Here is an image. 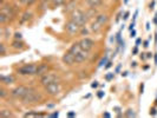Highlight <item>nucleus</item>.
Returning a JSON list of instances; mask_svg holds the SVG:
<instances>
[{"mask_svg": "<svg viewBox=\"0 0 157 118\" xmlns=\"http://www.w3.org/2000/svg\"><path fill=\"white\" fill-rule=\"evenodd\" d=\"M119 70H121V65H118L117 67H116V71H115V72H116V73H118V72H119Z\"/></svg>", "mask_w": 157, "mask_h": 118, "instance_id": "nucleus-45", "label": "nucleus"}, {"mask_svg": "<svg viewBox=\"0 0 157 118\" xmlns=\"http://www.w3.org/2000/svg\"><path fill=\"white\" fill-rule=\"evenodd\" d=\"M78 43H79V45L82 46V48H83V50H86V51H91L94 46V41L92 39H90V38H87V37L80 39Z\"/></svg>", "mask_w": 157, "mask_h": 118, "instance_id": "nucleus-8", "label": "nucleus"}, {"mask_svg": "<svg viewBox=\"0 0 157 118\" xmlns=\"http://www.w3.org/2000/svg\"><path fill=\"white\" fill-rule=\"evenodd\" d=\"M65 1H66V0H52V1H51V4H52V6H53V7H58V6L64 5V4H65Z\"/></svg>", "mask_w": 157, "mask_h": 118, "instance_id": "nucleus-23", "label": "nucleus"}, {"mask_svg": "<svg viewBox=\"0 0 157 118\" xmlns=\"http://www.w3.org/2000/svg\"><path fill=\"white\" fill-rule=\"evenodd\" d=\"M91 33V30H90V27L89 26H83L82 29H80V31H79V36H89Z\"/></svg>", "mask_w": 157, "mask_h": 118, "instance_id": "nucleus-20", "label": "nucleus"}, {"mask_svg": "<svg viewBox=\"0 0 157 118\" xmlns=\"http://www.w3.org/2000/svg\"><path fill=\"white\" fill-rule=\"evenodd\" d=\"M67 116H69V117H75V116H76V112H69Z\"/></svg>", "mask_w": 157, "mask_h": 118, "instance_id": "nucleus-44", "label": "nucleus"}, {"mask_svg": "<svg viewBox=\"0 0 157 118\" xmlns=\"http://www.w3.org/2000/svg\"><path fill=\"white\" fill-rule=\"evenodd\" d=\"M37 116H44V113H38V112H27L24 115V117H37Z\"/></svg>", "mask_w": 157, "mask_h": 118, "instance_id": "nucleus-26", "label": "nucleus"}, {"mask_svg": "<svg viewBox=\"0 0 157 118\" xmlns=\"http://www.w3.org/2000/svg\"><path fill=\"white\" fill-rule=\"evenodd\" d=\"M50 117H58L59 116V112H53V113H51V115H48Z\"/></svg>", "mask_w": 157, "mask_h": 118, "instance_id": "nucleus-38", "label": "nucleus"}, {"mask_svg": "<svg viewBox=\"0 0 157 118\" xmlns=\"http://www.w3.org/2000/svg\"><path fill=\"white\" fill-rule=\"evenodd\" d=\"M66 1H73V0H66Z\"/></svg>", "mask_w": 157, "mask_h": 118, "instance_id": "nucleus-57", "label": "nucleus"}, {"mask_svg": "<svg viewBox=\"0 0 157 118\" xmlns=\"http://www.w3.org/2000/svg\"><path fill=\"white\" fill-rule=\"evenodd\" d=\"M86 14H87V17H89V19H91V18L96 17L97 14H98L97 8H90V7H89V10L86 11Z\"/></svg>", "mask_w": 157, "mask_h": 118, "instance_id": "nucleus-22", "label": "nucleus"}, {"mask_svg": "<svg viewBox=\"0 0 157 118\" xmlns=\"http://www.w3.org/2000/svg\"><path fill=\"white\" fill-rule=\"evenodd\" d=\"M94 20L98 21L102 26H104V25H106L108 21H109V16L108 14H104V13H98L97 16L94 17Z\"/></svg>", "mask_w": 157, "mask_h": 118, "instance_id": "nucleus-12", "label": "nucleus"}, {"mask_svg": "<svg viewBox=\"0 0 157 118\" xmlns=\"http://www.w3.org/2000/svg\"><path fill=\"white\" fill-rule=\"evenodd\" d=\"M82 50H83V48H82V46L79 45V43H73V44L71 45L70 48H69V51H70V52H72L75 55H77V53H79Z\"/></svg>", "mask_w": 157, "mask_h": 118, "instance_id": "nucleus-19", "label": "nucleus"}, {"mask_svg": "<svg viewBox=\"0 0 157 118\" xmlns=\"http://www.w3.org/2000/svg\"><path fill=\"white\" fill-rule=\"evenodd\" d=\"M150 115H152V116H155V115H157L156 108H152V109H150Z\"/></svg>", "mask_w": 157, "mask_h": 118, "instance_id": "nucleus-33", "label": "nucleus"}, {"mask_svg": "<svg viewBox=\"0 0 157 118\" xmlns=\"http://www.w3.org/2000/svg\"><path fill=\"white\" fill-rule=\"evenodd\" d=\"M149 29H150V24L148 23V24H147V30H149Z\"/></svg>", "mask_w": 157, "mask_h": 118, "instance_id": "nucleus-53", "label": "nucleus"}, {"mask_svg": "<svg viewBox=\"0 0 157 118\" xmlns=\"http://www.w3.org/2000/svg\"><path fill=\"white\" fill-rule=\"evenodd\" d=\"M11 47L13 50H21L25 47V44H24L23 40H19V39H14L12 43H11Z\"/></svg>", "mask_w": 157, "mask_h": 118, "instance_id": "nucleus-18", "label": "nucleus"}, {"mask_svg": "<svg viewBox=\"0 0 157 118\" xmlns=\"http://www.w3.org/2000/svg\"><path fill=\"white\" fill-rule=\"evenodd\" d=\"M103 117H110V113H108V112H105V113L103 115Z\"/></svg>", "mask_w": 157, "mask_h": 118, "instance_id": "nucleus-48", "label": "nucleus"}, {"mask_svg": "<svg viewBox=\"0 0 157 118\" xmlns=\"http://www.w3.org/2000/svg\"><path fill=\"white\" fill-rule=\"evenodd\" d=\"M38 65L37 64H25L17 69V73L20 76H34L37 74Z\"/></svg>", "mask_w": 157, "mask_h": 118, "instance_id": "nucleus-3", "label": "nucleus"}, {"mask_svg": "<svg viewBox=\"0 0 157 118\" xmlns=\"http://www.w3.org/2000/svg\"><path fill=\"white\" fill-rule=\"evenodd\" d=\"M142 43V39L141 38H138V39L136 40V46H140V44Z\"/></svg>", "mask_w": 157, "mask_h": 118, "instance_id": "nucleus-43", "label": "nucleus"}, {"mask_svg": "<svg viewBox=\"0 0 157 118\" xmlns=\"http://www.w3.org/2000/svg\"><path fill=\"white\" fill-rule=\"evenodd\" d=\"M77 8V2L76 0L73 1H66V6H65V12L66 13H71L72 11H75Z\"/></svg>", "mask_w": 157, "mask_h": 118, "instance_id": "nucleus-17", "label": "nucleus"}, {"mask_svg": "<svg viewBox=\"0 0 157 118\" xmlns=\"http://www.w3.org/2000/svg\"><path fill=\"white\" fill-rule=\"evenodd\" d=\"M0 48H1V52H0V55H6V47H5V44H0Z\"/></svg>", "mask_w": 157, "mask_h": 118, "instance_id": "nucleus-30", "label": "nucleus"}, {"mask_svg": "<svg viewBox=\"0 0 157 118\" xmlns=\"http://www.w3.org/2000/svg\"><path fill=\"white\" fill-rule=\"evenodd\" d=\"M14 39L21 40V39H23V34H21L20 32H16V33H14Z\"/></svg>", "mask_w": 157, "mask_h": 118, "instance_id": "nucleus-31", "label": "nucleus"}, {"mask_svg": "<svg viewBox=\"0 0 157 118\" xmlns=\"http://www.w3.org/2000/svg\"><path fill=\"white\" fill-rule=\"evenodd\" d=\"M6 96H7V91H6L4 87H1V89H0V97H1V98H5Z\"/></svg>", "mask_w": 157, "mask_h": 118, "instance_id": "nucleus-29", "label": "nucleus"}, {"mask_svg": "<svg viewBox=\"0 0 157 118\" xmlns=\"http://www.w3.org/2000/svg\"><path fill=\"white\" fill-rule=\"evenodd\" d=\"M137 52H138V46H135V48L132 50V55H137Z\"/></svg>", "mask_w": 157, "mask_h": 118, "instance_id": "nucleus-41", "label": "nucleus"}, {"mask_svg": "<svg viewBox=\"0 0 157 118\" xmlns=\"http://www.w3.org/2000/svg\"><path fill=\"white\" fill-rule=\"evenodd\" d=\"M111 66H112V62H108V63H106V65H105V69L108 70V69H110Z\"/></svg>", "mask_w": 157, "mask_h": 118, "instance_id": "nucleus-35", "label": "nucleus"}, {"mask_svg": "<svg viewBox=\"0 0 157 118\" xmlns=\"http://www.w3.org/2000/svg\"><path fill=\"white\" fill-rule=\"evenodd\" d=\"M128 1H129V0H124V2H125V4L128 2Z\"/></svg>", "mask_w": 157, "mask_h": 118, "instance_id": "nucleus-55", "label": "nucleus"}, {"mask_svg": "<svg viewBox=\"0 0 157 118\" xmlns=\"http://www.w3.org/2000/svg\"><path fill=\"white\" fill-rule=\"evenodd\" d=\"M0 117H1V118L13 117V113L11 112V110H1V111H0Z\"/></svg>", "mask_w": 157, "mask_h": 118, "instance_id": "nucleus-21", "label": "nucleus"}, {"mask_svg": "<svg viewBox=\"0 0 157 118\" xmlns=\"http://www.w3.org/2000/svg\"><path fill=\"white\" fill-rule=\"evenodd\" d=\"M43 99V96L40 92H38L36 89L30 87L27 93L24 96V98L21 99V102L24 104H34V103H38Z\"/></svg>", "mask_w": 157, "mask_h": 118, "instance_id": "nucleus-2", "label": "nucleus"}, {"mask_svg": "<svg viewBox=\"0 0 157 118\" xmlns=\"http://www.w3.org/2000/svg\"><path fill=\"white\" fill-rule=\"evenodd\" d=\"M62 60H63L64 64H66V65H69V66H72L73 64H76V55H73L72 52H70V51H67V52L62 57Z\"/></svg>", "mask_w": 157, "mask_h": 118, "instance_id": "nucleus-9", "label": "nucleus"}, {"mask_svg": "<svg viewBox=\"0 0 157 118\" xmlns=\"http://www.w3.org/2000/svg\"><path fill=\"white\" fill-rule=\"evenodd\" d=\"M141 59H143V60H145V59H147V57L144 55V53H142L141 55Z\"/></svg>", "mask_w": 157, "mask_h": 118, "instance_id": "nucleus-46", "label": "nucleus"}, {"mask_svg": "<svg viewBox=\"0 0 157 118\" xmlns=\"http://www.w3.org/2000/svg\"><path fill=\"white\" fill-rule=\"evenodd\" d=\"M155 105H157V99H156V102H155Z\"/></svg>", "mask_w": 157, "mask_h": 118, "instance_id": "nucleus-56", "label": "nucleus"}, {"mask_svg": "<svg viewBox=\"0 0 157 118\" xmlns=\"http://www.w3.org/2000/svg\"><path fill=\"white\" fill-rule=\"evenodd\" d=\"M108 63V55H104V58H103L102 60L99 62V64H98V67H102V66H104V64Z\"/></svg>", "mask_w": 157, "mask_h": 118, "instance_id": "nucleus-28", "label": "nucleus"}, {"mask_svg": "<svg viewBox=\"0 0 157 118\" xmlns=\"http://www.w3.org/2000/svg\"><path fill=\"white\" fill-rule=\"evenodd\" d=\"M32 17V13H30V12H25L23 14V18L20 19V23H25V21H27L29 19H31Z\"/></svg>", "mask_w": 157, "mask_h": 118, "instance_id": "nucleus-24", "label": "nucleus"}, {"mask_svg": "<svg viewBox=\"0 0 157 118\" xmlns=\"http://www.w3.org/2000/svg\"><path fill=\"white\" fill-rule=\"evenodd\" d=\"M147 58H151V57H152V55H151V53H147Z\"/></svg>", "mask_w": 157, "mask_h": 118, "instance_id": "nucleus-52", "label": "nucleus"}, {"mask_svg": "<svg viewBox=\"0 0 157 118\" xmlns=\"http://www.w3.org/2000/svg\"><path fill=\"white\" fill-rule=\"evenodd\" d=\"M129 14H130L129 12H125V13H124V17H123V20H126V19H129Z\"/></svg>", "mask_w": 157, "mask_h": 118, "instance_id": "nucleus-39", "label": "nucleus"}, {"mask_svg": "<svg viewBox=\"0 0 157 118\" xmlns=\"http://www.w3.org/2000/svg\"><path fill=\"white\" fill-rule=\"evenodd\" d=\"M90 58V51H86V50H82L79 53L76 55V63L80 64L84 63L85 60H87Z\"/></svg>", "mask_w": 157, "mask_h": 118, "instance_id": "nucleus-10", "label": "nucleus"}, {"mask_svg": "<svg viewBox=\"0 0 157 118\" xmlns=\"http://www.w3.org/2000/svg\"><path fill=\"white\" fill-rule=\"evenodd\" d=\"M98 85H99V84H98V82H94V83L91 84V87L96 89V87H98Z\"/></svg>", "mask_w": 157, "mask_h": 118, "instance_id": "nucleus-37", "label": "nucleus"}, {"mask_svg": "<svg viewBox=\"0 0 157 118\" xmlns=\"http://www.w3.org/2000/svg\"><path fill=\"white\" fill-rule=\"evenodd\" d=\"M45 89V92L50 96H57L60 91V86H59V82H53V83H50L47 84L46 86H44Z\"/></svg>", "mask_w": 157, "mask_h": 118, "instance_id": "nucleus-7", "label": "nucleus"}, {"mask_svg": "<svg viewBox=\"0 0 157 118\" xmlns=\"http://www.w3.org/2000/svg\"><path fill=\"white\" fill-rule=\"evenodd\" d=\"M143 44H144V45H143V46H144V48H148V47H149V41H148V40H145Z\"/></svg>", "mask_w": 157, "mask_h": 118, "instance_id": "nucleus-40", "label": "nucleus"}, {"mask_svg": "<svg viewBox=\"0 0 157 118\" xmlns=\"http://www.w3.org/2000/svg\"><path fill=\"white\" fill-rule=\"evenodd\" d=\"M130 37H131V38H135V37H136V30H132V31H131V33H130Z\"/></svg>", "mask_w": 157, "mask_h": 118, "instance_id": "nucleus-36", "label": "nucleus"}, {"mask_svg": "<svg viewBox=\"0 0 157 118\" xmlns=\"http://www.w3.org/2000/svg\"><path fill=\"white\" fill-rule=\"evenodd\" d=\"M29 89H30V87L25 86V85H19V86L12 89V90H11V92H10V94H11L13 98H16V99H20V101H21V99L24 98V96L27 93Z\"/></svg>", "mask_w": 157, "mask_h": 118, "instance_id": "nucleus-4", "label": "nucleus"}, {"mask_svg": "<svg viewBox=\"0 0 157 118\" xmlns=\"http://www.w3.org/2000/svg\"><path fill=\"white\" fill-rule=\"evenodd\" d=\"M8 20H10V18H8L6 14H4V13H0V23H1V25H5V24L8 21Z\"/></svg>", "mask_w": 157, "mask_h": 118, "instance_id": "nucleus-25", "label": "nucleus"}, {"mask_svg": "<svg viewBox=\"0 0 157 118\" xmlns=\"http://www.w3.org/2000/svg\"><path fill=\"white\" fill-rule=\"evenodd\" d=\"M154 6H155V1H152V2H151V4H150V8H151V10H152V8H154Z\"/></svg>", "mask_w": 157, "mask_h": 118, "instance_id": "nucleus-47", "label": "nucleus"}, {"mask_svg": "<svg viewBox=\"0 0 157 118\" xmlns=\"http://www.w3.org/2000/svg\"><path fill=\"white\" fill-rule=\"evenodd\" d=\"M0 13H4V14H6V16L11 19L12 17H13V8H12V6H5V5H1V11H0Z\"/></svg>", "mask_w": 157, "mask_h": 118, "instance_id": "nucleus-15", "label": "nucleus"}, {"mask_svg": "<svg viewBox=\"0 0 157 118\" xmlns=\"http://www.w3.org/2000/svg\"><path fill=\"white\" fill-rule=\"evenodd\" d=\"M115 1H116V0H115Z\"/></svg>", "mask_w": 157, "mask_h": 118, "instance_id": "nucleus-58", "label": "nucleus"}, {"mask_svg": "<svg viewBox=\"0 0 157 118\" xmlns=\"http://www.w3.org/2000/svg\"><path fill=\"white\" fill-rule=\"evenodd\" d=\"M97 96H98V98H103V97H104V91H98V92H97Z\"/></svg>", "mask_w": 157, "mask_h": 118, "instance_id": "nucleus-34", "label": "nucleus"}, {"mask_svg": "<svg viewBox=\"0 0 157 118\" xmlns=\"http://www.w3.org/2000/svg\"><path fill=\"white\" fill-rule=\"evenodd\" d=\"M122 76H123V77H126V76H128V72H122Z\"/></svg>", "mask_w": 157, "mask_h": 118, "instance_id": "nucleus-49", "label": "nucleus"}, {"mask_svg": "<svg viewBox=\"0 0 157 118\" xmlns=\"http://www.w3.org/2000/svg\"><path fill=\"white\" fill-rule=\"evenodd\" d=\"M70 19L71 20H73V21H76L80 27L85 26V25L89 23V20H90V19H89V17H87V14H86V12L82 11L80 8H76L75 11H72V12H71Z\"/></svg>", "mask_w": 157, "mask_h": 118, "instance_id": "nucleus-1", "label": "nucleus"}, {"mask_svg": "<svg viewBox=\"0 0 157 118\" xmlns=\"http://www.w3.org/2000/svg\"><path fill=\"white\" fill-rule=\"evenodd\" d=\"M113 76H115V73H109V74L105 76V79H106V80H111V79L113 78Z\"/></svg>", "mask_w": 157, "mask_h": 118, "instance_id": "nucleus-32", "label": "nucleus"}, {"mask_svg": "<svg viewBox=\"0 0 157 118\" xmlns=\"http://www.w3.org/2000/svg\"><path fill=\"white\" fill-rule=\"evenodd\" d=\"M50 71V66L47 64H39L38 65V70H37V74L36 76H44L45 73H47Z\"/></svg>", "mask_w": 157, "mask_h": 118, "instance_id": "nucleus-13", "label": "nucleus"}, {"mask_svg": "<svg viewBox=\"0 0 157 118\" xmlns=\"http://www.w3.org/2000/svg\"><path fill=\"white\" fill-rule=\"evenodd\" d=\"M134 29H135V21H132V23L130 24V27H129V30H130V31H132Z\"/></svg>", "mask_w": 157, "mask_h": 118, "instance_id": "nucleus-42", "label": "nucleus"}, {"mask_svg": "<svg viewBox=\"0 0 157 118\" xmlns=\"http://www.w3.org/2000/svg\"><path fill=\"white\" fill-rule=\"evenodd\" d=\"M53 82H59V77L56 73H53V72H47L44 76L40 77V84L43 86H46L47 84L53 83Z\"/></svg>", "mask_w": 157, "mask_h": 118, "instance_id": "nucleus-6", "label": "nucleus"}, {"mask_svg": "<svg viewBox=\"0 0 157 118\" xmlns=\"http://www.w3.org/2000/svg\"><path fill=\"white\" fill-rule=\"evenodd\" d=\"M90 8H98L103 5V0H85Z\"/></svg>", "mask_w": 157, "mask_h": 118, "instance_id": "nucleus-16", "label": "nucleus"}, {"mask_svg": "<svg viewBox=\"0 0 157 118\" xmlns=\"http://www.w3.org/2000/svg\"><path fill=\"white\" fill-rule=\"evenodd\" d=\"M115 110H116V112H119V111H121V109H119L118 106H116V108H115Z\"/></svg>", "mask_w": 157, "mask_h": 118, "instance_id": "nucleus-51", "label": "nucleus"}, {"mask_svg": "<svg viewBox=\"0 0 157 118\" xmlns=\"http://www.w3.org/2000/svg\"><path fill=\"white\" fill-rule=\"evenodd\" d=\"M155 65H157V53H155Z\"/></svg>", "mask_w": 157, "mask_h": 118, "instance_id": "nucleus-50", "label": "nucleus"}, {"mask_svg": "<svg viewBox=\"0 0 157 118\" xmlns=\"http://www.w3.org/2000/svg\"><path fill=\"white\" fill-rule=\"evenodd\" d=\"M90 30H91V32L92 33H98V32H101V30L103 29V26L101 25V24L98 23V21H96V20H92L91 21V24H90Z\"/></svg>", "mask_w": 157, "mask_h": 118, "instance_id": "nucleus-14", "label": "nucleus"}, {"mask_svg": "<svg viewBox=\"0 0 157 118\" xmlns=\"http://www.w3.org/2000/svg\"><path fill=\"white\" fill-rule=\"evenodd\" d=\"M0 80H1V83L4 84V85H11V84H13V83H16V77L13 76V74H7V76H1L0 77Z\"/></svg>", "mask_w": 157, "mask_h": 118, "instance_id": "nucleus-11", "label": "nucleus"}, {"mask_svg": "<svg viewBox=\"0 0 157 118\" xmlns=\"http://www.w3.org/2000/svg\"><path fill=\"white\" fill-rule=\"evenodd\" d=\"M80 26H79L78 24L76 23V21H73V20H71L69 19V21L65 24V31L67 34H70V36H76V34H79V31H80Z\"/></svg>", "mask_w": 157, "mask_h": 118, "instance_id": "nucleus-5", "label": "nucleus"}, {"mask_svg": "<svg viewBox=\"0 0 157 118\" xmlns=\"http://www.w3.org/2000/svg\"><path fill=\"white\" fill-rule=\"evenodd\" d=\"M125 116L126 117H136V113H135V111L132 109H129V110H126Z\"/></svg>", "mask_w": 157, "mask_h": 118, "instance_id": "nucleus-27", "label": "nucleus"}, {"mask_svg": "<svg viewBox=\"0 0 157 118\" xmlns=\"http://www.w3.org/2000/svg\"><path fill=\"white\" fill-rule=\"evenodd\" d=\"M4 2H5V0H1V5H4Z\"/></svg>", "mask_w": 157, "mask_h": 118, "instance_id": "nucleus-54", "label": "nucleus"}]
</instances>
